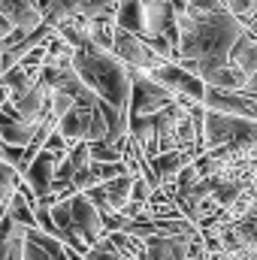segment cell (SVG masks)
I'll return each mask as SVG.
<instances>
[{"instance_id":"1","label":"cell","mask_w":257,"mask_h":260,"mask_svg":"<svg viewBox=\"0 0 257 260\" xmlns=\"http://www.w3.org/2000/svg\"><path fill=\"white\" fill-rule=\"evenodd\" d=\"M179 30H182V64L188 61L197 64V61H230L233 46L248 27L227 9L206 21H179Z\"/></svg>"},{"instance_id":"2","label":"cell","mask_w":257,"mask_h":260,"mask_svg":"<svg viewBox=\"0 0 257 260\" xmlns=\"http://www.w3.org/2000/svg\"><path fill=\"white\" fill-rule=\"evenodd\" d=\"M73 70L103 103H109L121 112H130L133 79H130V70L115 55H106L97 49H82L73 58Z\"/></svg>"},{"instance_id":"3","label":"cell","mask_w":257,"mask_h":260,"mask_svg":"<svg viewBox=\"0 0 257 260\" xmlns=\"http://www.w3.org/2000/svg\"><path fill=\"white\" fill-rule=\"evenodd\" d=\"M130 79H133V91H130V118H151V115H160L164 109H170L179 97L170 94L164 85H157L148 73H139V70H130Z\"/></svg>"},{"instance_id":"4","label":"cell","mask_w":257,"mask_h":260,"mask_svg":"<svg viewBox=\"0 0 257 260\" xmlns=\"http://www.w3.org/2000/svg\"><path fill=\"white\" fill-rule=\"evenodd\" d=\"M157 85H164L170 94H176L179 100H188V103H197V106H203L206 103V82L200 79V76H194L188 73L182 64H164L157 67L154 73H148Z\"/></svg>"},{"instance_id":"5","label":"cell","mask_w":257,"mask_h":260,"mask_svg":"<svg viewBox=\"0 0 257 260\" xmlns=\"http://www.w3.org/2000/svg\"><path fill=\"white\" fill-rule=\"evenodd\" d=\"M115 58L127 67V70H139V73H154L157 67L167 64L142 37H133L127 30H118L115 34Z\"/></svg>"},{"instance_id":"6","label":"cell","mask_w":257,"mask_h":260,"mask_svg":"<svg viewBox=\"0 0 257 260\" xmlns=\"http://www.w3.org/2000/svg\"><path fill=\"white\" fill-rule=\"evenodd\" d=\"M70 212H73V227H76L79 239H82L88 248H94V245H100V242L106 239L103 215H100V209L88 200V194L73 197V200H70Z\"/></svg>"},{"instance_id":"7","label":"cell","mask_w":257,"mask_h":260,"mask_svg":"<svg viewBox=\"0 0 257 260\" xmlns=\"http://www.w3.org/2000/svg\"><path fill=\"white\" fill-rule=\"evenodd\" d=\"M67 154H70V151H67ZM67 154L40 151V154H37V160L27 167V173H24V182H27V188L37 194V200H43V197L52 194V188H55V170H58V164L64 160Z\"/></svg>"},{"instance_id":"8","label":"cell","mask_w":257,"mask_h":260,"mask_svg":"<svg viewBox=\"0 0 257 260\" xmlns=\"http://www.w3.org/2000/svg\"><path fill=\"white\" fill-rule=\"evenodd\" d=\"M0 15L9 18L12 27H15V30H24V34L37 30V27L43 24V12L34 9V6L24 3V0H0Z\"/></svg>"},{"instance_id":"9","label":"cell","mask_w":257,"mask_h":260,"mask_svg":"<svg viewBox=\"0 0 257 260\" xmlns=\"http://www.w3.org/2000/svg\"><path fill=\"white\" fill-rule=\"evenodd\" d=\"M194 160H197L194 151H167V154H160V157L151 160V170L160 179V185H173L182 176V170H188Z\"/></svg>"},{"instance_id":"10","label":"cell","mask_w":257,"mask_h":260,"mask_svg":"<svg viewBox=\"0 0 257 260\" xmlns=\"http://www.w3.org/2000/svg\"><path fill=\"white\" fill-rule=\"evenodd\" d=\"M230 64L236 67L239 73H245L248 82L257 76V37L251 34V30H245V34L239 37V43L233 46V52H230Z\"/></svg>"},{"instance_id":"11","label":"cell","mask_w":257,"mask_h":260,"mask_svg":"<svg viewBox=\"0 0 257 260\" xmlns=\"http://www.w3.org/2000/svg\"><path fill=\"white\" fill-rule=\"evenodd\" d=\"M115 27L127 30L133 37H145V9H142V0H118Z\"/></svg>"},{"instance_id":"12","label":"cell","mask_w":257,"mask_h":260,"mask_svg":"<svg viewBox=\"0 0 257 260\" xmlns=\"http://www.w3.org/2000/svg\"><path fill=\"white\" fill-rule=\"evenodd\" d=\"M115 34H118V27H115V21H109V18H103V21H88V43H91V49H97V52L115 55Z\"/></svg>"},{"instance_id":"13","label":"cell","mask_w":257,"mask_h":260,"mask_svg":"<svg viewBox=\"0 0 257 260\" xmlns=\"http://www.w3.org/2000/svg\"><path fill=\"white\" fill-rule=\"evenodd\" d=\"M88 112H91V109H85V106H73L64 118H61L58 133H64V139L70 142V145H76V142H85V124H88Z\"/></svg>"},{"instance_id":"14","label":"cell","mask_w":257,"mask_h":260,"mask_svg":"<svg viewBox=\"0 0 257 260\" xmlns=\"http://www.w3.org/2000/svg\"><path fill=\"white\" fill-rule=\"evenodd\" d=\"M133 179H136V176L127 173V176H121V179L103 185V194H106V200H109V206H112L115 215H121V212L127 209L130 197H133Z\"/></svg>"},{"instance_id":"15","label":"cell","mask_w":257,"mask_h":260,"mask_svg":"<svg viewBox=\"0 0 257 260\" xmlns=\"http://www.w3.org/2000/svg\"><path fill=\"white\" fill-rule=\"evenodd\" d=\"M115 12H118V0H82L79 9L85 21H103V18L115 21Z\"/></svg>"},{"instance_id":"16","label":"cell","mask_w":257,"mask_h":260,"mask_svg":"<svg viewBox=\"0 0 257 260\" xmlns=\"http://www.w3.org/2000/svg\"><path fill=\"white\" fill-rule=\"evenodd\" d=\"M9 218H12L18 227H24V230H37V227H40V224H37V215H34V206L18 194H12V200H9Z\"/></svg>"},{"instance_id":"17","label":"cell","mask_w":257,"mask_h":260,"mask_svg":"<svg viewBox=\"0 0 257 260\" xmlns=\"http://www.w3.org/2000/svg\"><path fill=\"white\" fill-rule=\"evenodd\" d=\"M21 182H24V176L15 167H9L6 160H0V191H15Z\"/></svg>"},{"instance_id":"18","label":"cell","mask_w":257,"mask_h":260,"mask_svg":"<svg viewBox=\"0 0 257 260\" xmlns=\"http://www.w3.org/2000/svg\"><path fill=\"white\" fill-rule=\"evenodd\" d=\"M88 260H124L121 254H118V248L112 245V239L106 236L100 245H94L91 251H88Z\"/></svg>"},{"instance_id":"19","label":"cell","mask_w":257,"mask_h":260,"mask_svg":"<svg viewBox=\"0 0 257 260\" xmlns=\"http://www.w3.org/2000/svg\"><path fill=\"white\" fill-rule=\"evenodd\" d=\"M227 3V9L236 15V18H242V24L248 27V21H251V0H224Z\"/></svg>"},{"instance_id":"20","label":"cell","mask_w":257,"mask_h":260,"mask_svg":"<svg viewBox=\"0 0 257 260\" xmlns=\"http://www.w3.org/2000/svg\"><path fill=\"white\" fill-rule=\"evenodd\" d=\"M18 67H21V70H43V67H46V46H40V49H34L30 55H24Z\"/></svg>"},{"instance_id":"21","label":"cell","mask_w":257,"mask_h":260,"mask_svg":"<svg viewBox=\"0 0 257 260\" xmlns=\"http://www.w3.org/2000/svg\"><path fill=\"white\" fill-rule=\"evenodd\" d=\"M24 260H52L37 242H30L27 236H24Z\"/></svg>"},{"instance_id":"22","label":"cell","mask_w":257,"mask_h":260,"mask_svg":"<svg viewBox=\"0 0 257 260\" xmlns=\"http://www.w3.org/2000/svg\"><path fill=\"white\" fill-rule=\"evenodd\" d=\"M12 34H15V27H12V21L0 15V46H3V43H6V40L12 37Z\"/></svg>"},{"instance_id":"23","label":"cell","mask_w":257,"mask_h":260,"mask_svg":"<svg viewBox=\"0 0 257 260\" xmlns=\"http://www.w3.org/2000/svg\"><path fill=\"white\" fill-rule=\"evenodd\" d=\"M15 191H0V218L6 215V209H9V200H12Z\"/></svg>"},{"instance_id":"24","label":"cell","mask_w":257,"mask_h":260,"mask_svg":"<svg viewBox=\"0 0 257 260\" xmlns=\"http://www.w3.org/2000/svg\"><path fill=\"white\" fill-rule=\"evenodd\" d=\"M242 94H248V97H254V100H257V76L251 79V82H248V88H245Z\"/></svg>"},{"instance_id":"25","label":"cell","mask_w":257,"mask_h":260,"mask_svg":"<svg viewBox=\"0 0 257 260\" xmlns=\"http://www.w3.org/2000/svg\"><path fill=\"white\" fill-rule=\"evenodd\" d=\"M251 21H257V0H251Z\"/></svg>"},{"instance_id":"26","label":"cell","mask_w":257,"mask_h":260,"mask_svg":"<svg viewBox=\"0 0 257 260\" xmlns=\"http://www.w3.org/2000/svg\"><path fill=\"white\" fill-rule=\"evenodd\" d=\"M248 30H251V34L257 37V21H248Z\"/></svg>"},{"instance_id":"27","label":"cell","mask_w":257,"mask_h":260,"mask_svg":"<svg viewBox=\"0 0 257 260\" xmlns=\"http://www.w3.org/2000/svg\"><path fill=\"white\" fill-rule=\"evenodd\" d=\"M3 151H6V142H3V136H0V160H3Z\"/></svg>"},{"instance_id":"28","label":"cell","mask_w":257,"mask_h":260,"mask_svg":"<svg viewBox=\"0 0 257 260\" xmlns=\"http://www.w3.org/2000/svg\"><path fill=\"white\" fill-rule=\"evenodd\" d=\"M0 79H3V70H0Z\"/></svg>"},{"instance_id":"29","label":"cell","mask_w":257,"mask_h":260,"mask_svg":"<svg viewBox=\"0 0 257 260\" xmlns=\"http://www.w3.org/2000/svg\"><path fill=\"white\" fill-rule=\"evenodd\" d=\"M145 260H148V257H145Z\"/></svg>"}]
</instances>
